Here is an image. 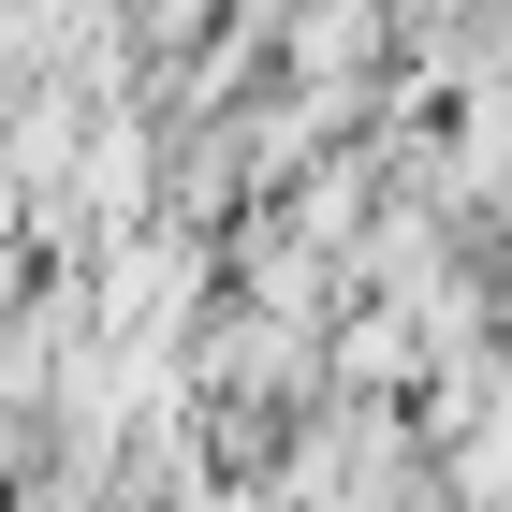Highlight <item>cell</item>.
I'll return each instance as SVG.
<instances>
[{"label": "cell", "instance_id": "2", "mask_svg": "<svg viewBox=\"0 0 512 512\" xmlns=\"http://www.w3.org/2000/svg\"><path fill=\"white\" fill-rule=\"evenodd\" d=\"M220 15H235V0H118V44L161 74V59H191V44L220 30Z\"/></svg>", "mask_w": 512, "mask_h": 512}, {"label": "cell", "instance_id": "1", "mask_svg": "<svg viewBox=\"0 0 512 512\" xmlns=\"http://www.w3.org/2000/svg\"><path fill=\"white\" fill-rule=\"evenodd\" d=\"M395 74V30H381V0H308V15H278V88H381Z\"/></svg>", "mask_w": 512, "mask_h": 512}]
</instances>
